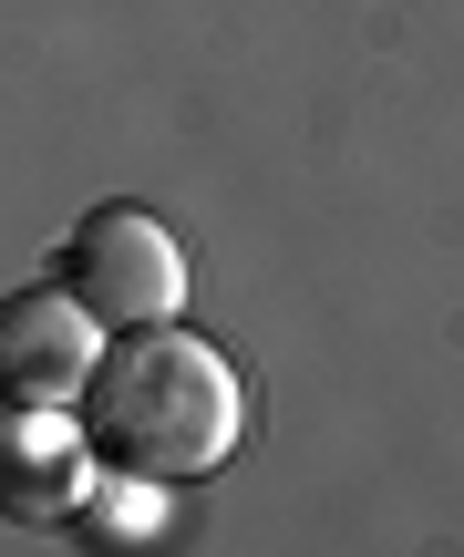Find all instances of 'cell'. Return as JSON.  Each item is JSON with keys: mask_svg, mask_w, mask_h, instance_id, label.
<instances>
[{"mask_svg": "<svg viewBox=\"0 0 464 557\" xmlns=\"http://www.w3.org/2000/svg\"><path fill=\"white\" fill-rule=\"evenodd\" d=\"M238 434H248L238 361L206 351L176 320L124 331L93 361V382H83V444H93V465H135L155 485H186V475H217L238 455Z\"/></svg>", "mask_w": 464, "mask_h": 557, "instance_id": "obj_1", "label": "cell"}, {"mask_svg": "<svg viewBox=\"0 0 464 557\" xmlns=\"http://www.w3.org/2000/svg\"><path fill=\"white\" fill-rule=\"evenodd\" d=\"M52 278L93 320H114V331H145V320H176L186 310V259H176V238H165L145 207H93V218L62 238Z\"/></svg>", "mask_w": 464, "mask_h": 557, "instance_id": "obj_2", "label": "cell"}, {"mask_svg": "<svg viewBox=\"0 0 464 557\" xmlns=\"http://www.w3.org/2000/svg\"><path fill=\"white\" fill-rule=\"evenodd\" d=\"M93 485V444L62 403H0V527H73Z\"/></svg>", "mask_w": 464, "mask_h": 557, "instance_id": "obj_3", "label": "cell"}, {"mask_svg": "<svg viewBox=\"0 0 464 557\" xmlns=\"http://www.w3.org/2000/svg\"><path fill=\"white\" fill-rule=\"evenodd\" d=\"M103 320L83 310L73 289H21L0 299V403H83L103 361Z\"/></svg>", "mask_w": 464, "mask_h": 557, "instance_id": "obj_4", "label": "cell"}, {"mask_svg": "<svg viewBox=\"0 0 464 557\" xmlns=\"http://www.w3.org/2000/svg\"><path fill=\"white\" fill-rule=\"evenodd\" d=\"M155 527H165V506H155V475L114 465V475H93V485H83V537H103V547H135V537H155Z\"/></svg>", "mask_w": 464, "mask_h": 557, "instance_id": "obj_5", "label": "cell"}]
</instances>
